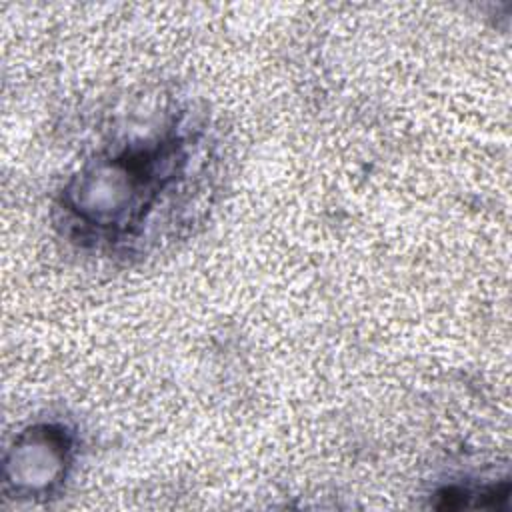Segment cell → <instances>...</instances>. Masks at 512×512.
Masks as SVG:
<instances>
[{
    "label": "cell",
    "mask_w": 512,
    "mask_h": 512,
    "mask_svg": "<svg viewBox=\"0 0 512 512\" xmlns=\"http://www.w3.org/2000/svg\"><path fill=\"white\" fill-rule=\"evenodd\" d=\"M78 430L64 418H40L12 438L4 456V492L20 502L58 496L78 458Z\"/></svg>",
    "instance_id": "2"
},
{
    "label": "cell",
    "mask_w": 512,
    "mask_h": 512,
    "mask_svg": "<svg viewBox=\"0 0 512 512\" xmlns=\"http://www.w3.org/2000/svg\"><path fill=\"white\" fill-rule=\"evenodd\" d=\"M218 144L206 116L162 112L96 146L54 198V226L80 252L130 260L196 216L212 192Z\"/></svg>",
    "instance_id": "1"
}]
</instances>
